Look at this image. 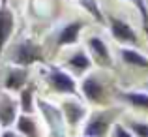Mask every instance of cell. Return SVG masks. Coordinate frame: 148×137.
Segmentation results:
<instances>
[{
  "label": "cell",
  "instance_id": "obj_1",
  "mask_svg": "<svg viewBox=\"0 0 148 137\" xmlns=\"http://www.w3.org/2000/svg\"><path fill=\"white\" fill-rule=\"evenodd\" d=\"M38 107L43 113L45 120L49 122L51 135L53 137H64V113L58 107H54V105H51L43 100H38Z\"/></svg>",
  "mask_w": 148,
  "mask_h": 137
},
{
  "label": "cell",
  "instance_id": "obj_2",
  "mask_svg": "<svg viewBox=\"0 0 148 137\" xmlns=\"http://www.w3.org/2000/svg\"><path fill=\"white\" fill-rule=\"evenodd\" d=\"M13 60L17 62V64L28 66V64H34V62L43 60V58H41L40 47L26 40V41H23V43L17 45V49H15V53H13Z\"/></svg>",
  "mask_w": 148,
  "mask_h": 137
},
{
  "label": "cell",
  "instance_id": "obj_3",
  "mask_svg": "<svg viewBox=\"0 0 148 137\" xmlns=\"http://www.w3.org/2000/svg\"><path fill=\"white\" fill-rule=\"evenodd\" d=\"M47 81H49V85L56 92H62V94H77L75 81H73L66 72H62V70H58V68H53L49 72Z\"/></svg>",
  "mask_w": 148,
  "mask_h": 137
},
{
  "label": "cell",
  "instance_id": "obj_4",
  "mask_svg": "<svg viewBox=\"0 0 148 137\" xmlns=\"http://www.w3.org/2000/svg\"><path fill=\"white\" fill-rule=\"evenodd\" d=\"M109 23H111L112 36L118 41L127 43V45H137V34L133 32V28H131L126 21H122V19H118V17H111Z\"/></svg>",
  "mask_w": 148,
  "mask_h": 137
},
{
  "label": "cell",
  "instance_id": "obj_5",
  "mask_svg": "<svg viewBox=\"0 0 148 137\" xmlns=\"http://www.w3.org/2000/svg\"><path fill=\"white\" fill-rule=\"evenodd\" d=\"M111 124V116L107 113H98L88 120L86 128H84V135L86 137H105Z\"/></svg>",
  "mask_w": 148,
  "mask_h": 137
},
{
  "label": "cell",
  "instance_id": "obj_6",
  "mask_svg": "<svg viewBox=\"0 0 148 137\" xmlns=\"http://www.w3.org/2000/svg\"><path fill=\"white\" fill-rule=\"evenodd\" d=\"M11 32H13V13L8 8V4L4 2L0 6V53H2L4 45L8 43Z\"/></svg>",
  "mask_w": 148,
  "mask_h": 137
},
{
  "label": "cell",
  "instance_id": "obj_7",
  "mask_svg": "<svg viewBox=\"0 0 148 137\" xmlns=\"http://www.w3.org/2000/svg\"><path fill=\"white\" fill-rule=\"evenodd\" d=\"M81 88H83V94L90 101H94V103H103V100H105V87L99 83L98 79H94V77L84 79L83 85H81Z\"/></svg>",
  "mask_w": 148,
  "mask_h": 137
},
{
  "label": "cell",
  "instance_id": "obj_8",
  "mask_svg": "<svg viewBox=\"0 0 148 137\" xmlns=\"http://www.w3.org/2000/svg\"><path fill=\"white\" fill-rule=\"evenodd\" d=\"M15 113H17V105L11 98L0 96V126L8 128L15 120Z\"/></svg>",
  "mask_w": 148,
  "mask_h": 137
},
{
  "label": "cell",
  "instance_id": "obj_9",
  "mask_svg": "<svg viewBox=\"0 0 148 137\" xmlns=\"http://www.w3.org/2000/svg\"><path fill=\"white\" fill-rule=\"evenodd\" d=\"M88 49L92 51V56H96V60L99 64H111V54H109V49L101 38H96V36L90 38L88 40Z\"/></svg>",
  "mask_w": 148,
  "mask_h": 137
},
{
  "label": "cell",
  "instance_id": "obj_10",
  "mask_svg": "<svg viewBox=\"0 0 148 137\" xmlns=\"http://www.w3.org/2000/svg\"><path fill=\"white\" fill-rule=\"evenodd\" d=\"M83 28V23H69L68 26H64L58 36V43L60 45H73L79 38V32Z\"/></svg>",
  "mask_w": 148,
  "mask_h": 137
},
{
  "label": "cell",
  "instance_id": "obj_11",
  "mask_svg": "<svg viewBox=\"0 0 148 137\" xmlns=\"http://www.w3.org/2000/svg\"><path fill=\"white\" fill-rule=\"evenodd\" d=\"M62 113H64L66 120H68L71 126H75V124L83 118L84 109H83V105L77 103V101H66V103L62 105Z\"/></svg>",
  "mask_w": 148,
  "mask_h": 137
},
{
  "label": "cell",
  "instance_id": "obj_12",
  "mask_svg": "<svg viewBox=\"0 0 148 137\" xmlns=\"http://www.w3.org/2000/svg\"><path fill=\"white\" fill-rule=\"evenodd\" d=\"M120 53H122V58L127 62V64L137 66V68H146V70H148V58L145 56V54L137 53V51H133V49H122Z\"/></svg>",
  "mask_w": 148,
  "mask_h": 137
},
{
  "label": "cell",
  "instance_id": "obj_13",
  "mask_svg": "<svg viewBox=\"0 0 148 137\" xmlns=\"http://www.w3.org/2000/svg\"><path fill=\"white\" fill-rule=\"evenodd\" d=\"M26 72L25 70H13V72H10V75H8L6 79V88H10V90H19V88H23V85L26 83Z\"/></svg>",
  "mask_w": 148,
  "mask_h": 137
},
{
  "label": "cell",
  "instance_id": "obj_14",
  "mask_svg": "<svg viewBox=\"0 0 148 137\" xmlns=\"http://www.w3.org/2000/svg\"><path fill=\"white\" fill-rule=\"evenodd\" d=\"M122 98L126 101H130L131 105H135V107H141V109H146L148 111V94H143V92H124Z\"/></svg>",
  "mask_w": 148,
  "mask_h": 137
},
{
  "label": "cell",
  "instance_id": "obj_15",
  "mask_svg": "<svg viewBox=\"0 0 148 137\" xmlns=\"http://www.w3.org/2000/svg\"><path fill=\"white\" fill-rule=\"evenodd\" d=\"M17 130L23 131L26 137H38V131H36V124L32 122V118H28L26 115L19 116L17 120Z\"/></svg>",
  "mask_w": 148,
  "mask_h": 137
},
{
  "label": "cell",
  "instance_id": "obj_16",
  "mask_svg": "<svg viewBox=\"0 0 148 137\" xmlns=\"http://www.w3.org/2000/svg\"><path fill=\"white\" fill-rule=\"evenodd\" d=\"M69 66H71L73 70H77V73H81V72L90 68V60H88V56L84 53H75L69 58Z\"/></svg>",
  "mask_w": 148,
  "mask_h": 137
},
{
  "label": "cell",
  "instance_id": "obj_17",
  "mask_svg": "<svg viewBox=\"0 0 148 137\" xmlns=\"http://www.w3.org/2000/svg\"><path fill=\"white\" fill-rule=\"evenodd\" d=\"M79 4L88 11V13L94 15V19H98V21H103V15H101V10H99L98 0H79Z\"/></svg>",
  "mask_w": 148,
  "mask_h": 137
},
{
  "label": "cell",
  "instance_id": "obj_18",
  "mask_svg": "<svg viewBox=\"0 0 148 137\" xmlns=\"http://www.w3.org/2000/svg\"><path fill=\"white\" fill-rule=\"evenodd\" d=\"M127 2H131L139 10V13H141V17H143L145 30H146V34H148V8H146V2H145V0H127Z\"/></svg>",
  "mask_w": 148,
  "mask_h": 137
},
{
  "label": "cell",
  "instance_id": "obj_19",
  "mask_svg": "<svg viewBox=\"0 0 148 137\" xmlns=\"http://www.w3.org/2000/svg\"><path fill=\"white\" fill-rule=\"evenodd\" d=\"M21 109L25 113L32 111V88H26L21 92Z\"/></svg>",
  "mask_w": 148,
  "mask_h": 137
},
{
  "label": "cell",
  "instance_id": "obj_20",
  "mask_svg": "<svg viewBox=\"0 0 148 137\" xmlns=\"http://www.w3.org/2000/svg\"><path fill=\"white\" fill-rule=\"evenodd\" d=\"M131 130H133L135 135H139V137H148V124H143V122H131Z\"/></svg>",
  "mask_w": 148,
  "mask_h": 137
},
{
  "label": "cell",
  "instance_id": "obj_21",
  "mask_svg": "<svg viewBox=\"0 0 148 137\" xmlns=\"http://www.w3.org/2000/svg\"><path fill=\"white\" fill-rule=\"evenodd\" d=\"M114 135L116 137H131V134L126 130V128H122V126H116L114 128Z\"/></svg>",
  "mask_w": 148,
  "mask_h": 137
},
{
  "label": "cell",
  "instance_id": "obj_22",
  "mask_svg": "<svg viewBox=\"0 0 148 137\" xmlns=\"http://www.w3.org/2000/svg\"><path fill=\"white\" fill-rule=\"evenodd\" d=\"M2 137H17V135H15L13 131H4V135H2Z\"/></svg>",
  "mask_w": 148,
  "mask_h": 137
}]
</instances>
